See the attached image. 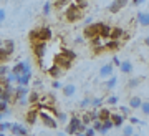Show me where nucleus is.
I'll list each match as a JSON object with an SVG mask.
<instances>
[{
  "mask_svg": "<svg viewBox=\"0 0 149 136\" xmlns=\"http://www.w3.org/2000/svg\"><path fill=\"white\" fill-rule=\"evenodd\" d=\"M55 106L52 108H40V116H38V120L43 123V126H47L50 130H56L58 128V120L55 118Z\"/></svg>",
  "mask_w": 149,
  "mask_h": 136,
  "instance_id": "f257e3e1",
  "label": "nucleus"
},
{
  "mask_svg": "<svg viewBox=\"0 0 149 136\" xmlns=\"http://www.w3.org/2000/svg\"><path fill=\"white\" fill-rule=\"evenodd\" d=\"M63 15H65V20L68 23H74V22H80L85 17V8H81L80 5H76L73 2V4H70L63 10Z\"/></svg>",
  "mask_w": 149,
  "mask_h": 136,
  "instance_id": "f03ea898",
  "label": "nucleus"
},
{
  "mask_svg": "<svg viewBox=\"0 0 149 136\" xmlns=\"http://www.w3.org/2000/svg\"><path fill=\"white\" fill-rule=\"evenodd\" d=\"M53 37V33H52V28L50 27H38V28H33L30 33H28V40L30 43L32 42H37V40H42V42H50Z\"/></svg>",
  "mask_w": 149,
  "mask_h": 136,
  "instance_id": "7ed1b4c3",
  "label": "nucleus"
},
{
  "mask_svg": "<svg viewBox=\"0 0 149 136\" xmlns=\"http://www.w3.org/2000/svg\"><path fill=\"white\" fill-rule=\"evenodd\" d=\"M47 43L48 42H42V40H37V42H32V52L37 58L38 65L43 68V58L47 55Z\"/></svg>",
  "mask_w": 149,
  "mask_h": 136,
  "instance_id": "20e7f679",
  "label": "nucleus"
},
{
  "mask_svg": "<svg viewBox=\"0 0 149 136\" xmlns=\"http://www.w3.org/2000/svg\"><path fill=\"white\" fill-rule=\"evenodd\" d=\"M80 125H81V116L73 115L68 120V125H66V128H65V133H66V135H76Z\"/></svg>",
  "mask_w": 149,
  "mask_h": 136,
  "instance_id": "39448f33",
  "label": "nucleus"
},
{
  "mask_svg": "<svg viewBox=\"0 0 149 136\" xmlns=\"http://www.w3.org/2000/svg\"><path fill=\"white\" fill-rule=\"evenodd\" d=\"M83 37H85V40H88V42H91V40L96 38V37H100V35H98V22L90 23V25H86L85 28H83Z\"/></svg>",
  "mask_w": 149,
  "mask_h": 136,
  "instance_id": "423d86ee",
  "label": "nucleus"
},
{
  "mask_svg": "<svg viewBox=\"0 0 149 136\" xmlns=\"http://www.w3.org/2000/svg\"><path fill=\"white\" fill-rule=\"evenodd\" d=\"M53 63H56V65L61 68V70H65V72H66V70H70V68H71V63H73V60H70L68 57H65L63 53L60 52L58 55L55 57Z\"/></svg>",
  "mask_w": 149,
  "mask_h": 136,
  "instance_id": "0eeeda50",
  "label": "nucleus"
},
{
  "mask_svg": "<svg viewBox=\"0 0 149 136\" xmlns=\"http://www.w3.org/2000/svg\"><path fill=\"white\" fill-rule=\"evenodd\" d=\"M38 116H40V110H38L37 105H32V108L27 111V115H25V120L30 126H33L35 123L38 121Z\"/></svg>",
  "mask_w": 149,
  "mask_h": 136,
  "instance_id": "6e6552de",
  "label": "nucleus"
},
{
  "mask_svg": "<svg viewBox=\"0 0 149 136\" xmlns=\"http://www.w3.org/2000/svg\"><path fill=\"white\" fill-rule=\"evenodd\" d=\"M128 4H129V0H113L111 5L108 7V12L113 13V15L114 13H119L124 7H128Z\"/></svg>",
  "mask_w": 149,
  "mask_h": 136,
  "instance_id": "1a4fd4ad",
  "label": "nucleus"
},
{
  "mask_svg": "<svg viewBox=\"0 0 149 136\" xmlns=\"http://www.w3.org/2000/svg\"><path fill=\"white\" fill-rule=\"evenodd\" d=\"M113 27L106 22H98V35L101 38H109V33H111Z\"/></svg>",
  "mask_w": 149,
  "mask_h": 136,
  "instance_id": "9d476101",
  "label": "nucleus"
},
{
  "mask_svg": "<svg viewBox=\"0 0 149 136\" xmlns=\"http://www.w3.org/2000/svg\"><path fill=\"white\" fill-rule=\"evenodd\" d=\"M116 85H118L116 75H111V76H108V78H106V81H103L101 86H103V90H104L106 93H109V91H113V90H114V86H116Z\"/></svg>",
  "mask_w": 149,
  "mask_h": 136,
  "instance_id": "9b49d317",
  "label": "nucleus"
},
{
  "mask_svg": "<svg viewBox=\"0 0 149 136\" xmlns=\"http://www.w3.org/2000/svg\"><path fill=\"white\" fill-rule=\"evenodd\" d=\"M111 75H114V65H113V63H106V65H103V67L100 68V76H101L103 80H106L108 76H111Z\"/></svg>",
  "mask_w": 149,
  "mask_h": 136,
  "instance_id": "f8f14e48",
  "label": "nucleus"
},
{
  "mask_svg": "<svg viewBox=\"0 0 149 136\" xmlns=\"http://www.w3.org/2000/svg\"><path fill=\"white\" fill-rule=\"evenodd\" d=\"M126 120L128 118L123 115V113H111V121H113V125H114V128H123Z\"/></svg>",
  "mask_w": 149,
  "mask_h": 136,
  "instance_id": "ddd939ff",
  "label": "nucleus"
},
{
  "mask_svg": "<svg viewBox=\"0 0 149 136\" xmlns=\"http://www.w3.org/2000/svg\"><path fill=\"white\" fill-rule=\"evenodd\" d=\"M10 133L13 136H27L28 135V130L23 125H20V123H13V125H12Z\"/></svg>",
  "mask_w": 149,
  "mask_h": 136,
  "instance_id": "4468645a",
  "label": "nucleus"
},
{
  "mask_svg": "<svg viewBox=\"0 0 149 136\" xmlns=\"http://www.w3.org/2000/svg\"><path fill=\"white\" fill-rule=\"evenodd\" d=\"M32 76H33L32 72L22 73V75H18V76H17V81H15V83H17V85H23V86H28V83L32 81Z\"/></svg>",
  "mask_w": 149,
  "mask_h": 136,
  "instance_id": "2eb2a0df",
  "label": "nucleus"
},
{
  "mask_svg": "<svg viewBox=\"0 0 149 136\" xmlns=\"http://www.w3.org/2000/svg\"><path fill=\"white\" fill-rule=\"evenodd\" d=\"M63 72H65V70H61V68L56 65V63H53V65H52V67L47 70L48 76H52V78H60V76L63 75Z\"/></svg>",
  "mask_w": 149,
  "mask_h": 136,
  "instance_id": "dca6fc26",
  "label": "nucleus"
},
{
  "mask_svg": "<svg viewBox=\"0 0 149 136\" xmlns=\"http://www.w3.org/2000/svg\"><path fill=\"white\" fill-rule=\"evenodd\" d=\"M124 33H126V32L123 30L121 27H113L111 33H109V38H113V40H123Z\"/></svg>",
  "mask_w": 149,
  "mask_h": 136,
  "instance_id": "f3484780",
  "label": "nucleus"
},
{
  "mask_svg": "<svg viewBox=\"0 0 149 136\" xmlns=\"http://www.w3.org/2000/svg\"><path fill=\"white\" fill-rule=\"evenodd\" d=\"M121 48V40H113V38H108L106 40V50L108 52H116Z\"/></svg>",
  "mask_w": 149,
  "mask_h": 136,
  "instance_id": "a211bd4d",
  "label": "nucleus"
},
{
  "mask_svg": "<svg viewBox=\"0 0 149 136\" xmlns=\"http://www.w3.org/2000/svg\"><path fill=\"white\" fill-rule=\"evenodd\" d=\"M61 93H63L66 98H70V96H74V93H76V86H74L73 83L63 85V88H61Z\"/></svg>",
  "mask_w": 149,
  "mask_h": 136,
  "instance_id": "6ab92c4d",
  "label": "nucleus"
},
{
  "mask_svg": "<svg viewBox=\"0 0 149 136\" xmlns=\"http://www.w3.org/2000/svg\"><path fill=\"white\" fill-rule=\"evenodd\" d=\"M111 113H113V111L109 110L108 106H101V108L98 110V118H100L101 121H104V120H109V118H111Z\"/></svg>",
  "mask_w": 149,
  "mask_h": 136,
  "instance_id": "aec40b11",
  "label": "nucleus"
},
{
  "mask_svg": "<svg viewBox=\"0 0 149 136\" xmlns=\"http://www.w3.org/2000/svg\"><path fill=\"white\" fill-rule=\"evenodd\" d=\"M138 23L141 27H149V12H138Z\"/></svg>",
  "mask_w": 149,
  "mask_h": 136,
  "instance_id": "412c9836",
  "label": "nucleus"
},
{
  "mask_svg": "<svg viewBox=\"0 0 149 136\" xmlns=\"http://www.w3.org/2000/svg\"><path fill=\"white\" fill-rule=\"evenodd\" d=\"M70 4H73V0H55L53 7H55L58 12H61V10H65V8L70 5Z\"/></svg>",
  "mask_w": 149,
  "mask_h": 136,
  "instance_id": "4be33fe9",
  "label": "nucleus"
},
{
  "mask_svg": "<svg viewBox=\"0 0 149 136\" xmlns=\"http://www.w3.org/2000/svg\"><path fill=\"white\" fill-rule=\"evenodd\" d=\"M114 128V125H113V121H111V118L109 120H104L103 121V125H101V130H100V133L98 135H106L109 130H113Z\"/></svg>",
  "mask_w": 149,
  "mask_h": 136,
  "instance_id": "5701e85b",
  "label": "nucleus"
},
{
  "mask_svg": "<svg viewBox=\"0 0 149 136\" xmlns=\"http://www.w3.org/2000/svg\"><path fill=\"white\" fill-rule=\"evenodd\" d=\"M141 103H143V100H141V96H131L128 101V105L133 108V110H139L141 108Z\"/></svg>",
  "mask_w": 149,
  "mask_h": 136,
  "instance_id": "b1692460",
  "label": "nucleus"
},
{
  "mask_svg": "<svg viewBox=\"0 0 149 136\" xmlns=\"http://www.w3.org/2000/svg\"><path fill=\"white\" fill-rule=\"evenodd\" d=\"M10 58H12V53L2 45V47H0V63H7Z\"/></svg>",
  "mask_w": 149,
  "mask_h": 136,
  "instance_id": "393cba45",
  "label": "nucleus"
},
{
  "mask_svg": "<svg viewBox=\"0 0 149 136\" xmlns=\"http://www.w3.org/2000/svg\"><path fill=\"white\" fill-rule=\"evenodd\" d=\"M119 70H121L124 75H129V73H133V63L131 62H121V65H119Z\"/></svg>",
  "mask_w": 149,
  "mask_h": 136,
  "instance_id": "a878e982",
  "label": "nucleus"
},
{
  "mask_svg": "<svg viewBox=\"0 0 149 136\" xmlns=\"http://www.w3.org/2000/svg\"><path fill=\"white\" fill-rule=\"evenodd\" d=\"M38 101H40V93H38L37 90H32V91L28 93V103H30V105H35Z\"/></svg>",
  "mask_w": 149,
  "mask_h": 136,
  "instance_id": "bb28decb",
  "label": "nucleus"
},
{
  "mask_svg": "<svg viewBox=\"0 0 149 136\" xmlns=\"http://www.w3.org/2000/svg\"><path fill=\"white\" fill-rule=\"evenodd\" d=\"M141 81H143V78L141 76H136V78H129L128 80V88L129 90H136L141 85Z\"/></svg>",
  "mask_w": 149,
  "mask_h": 136,
  "instance_id": "cd10ccee",
  "label": "nucleus"
},
{
  "mask_svg": "<svg viewBox=\"0 0 149 136\" xmlns=\"http://www.w3.org/2000/svg\"><path fill=\"white\" fill-rule=\"evenodd\" d=\"M78 106H80L81 110H88V108H91V98L90 96H85V98L78 103Z\"/></svg>",
  "mask_w": 149,
  "mask_h": 136,
  "instance_id": "c85d7f7f",
  "label": "nucleus"
},
{
  "mask_svg": "<svg viewBox=\"0 0 149 136\" xmlns=\"http://www.w3.org/2000/svg\"><path fill=\"white\" fill-rule=\"evenodd\" d=\"M3 47L13 55V52H15V42H13V40H10V38H8V40H3Z\"/></svg>",
  "mask_w": 149,
  "mask_h": 136,
  "instance_id": "c756f323",
  "label": "nucleus"
},
{
  "mask_svg": "<svg viewBox=\"0 0 149 136\" xmlns=\"http://www.w3.org/2000/svg\"><path fill=\"white\" fill-rule=\"evenodd\" d=\"M104 103H106L108 106H116L118 103H119V98L114 96V95H111V96H108V98L104 100Z\"/></svg>",
  "mask_w": 149,
  "mask_h": 136,
  "instance_id": "7c9ffc66",
  "label": "nucleus"
},
{
  "mask_svg": "<svg viewBox=\"0 0 149 136\" xmlns=\"http://www.w3.org/2000/svg\"><path fill=\"white\" fill-rule=\"evenodd\" d=\"M52 10H53V4H52V2H45V4H43L42 13L47 17V15H50V13H52Z\"/></svg>",
  "mask_w": 149,
  "mask_h": 136,
  "instance_id": "2f4dec72",
  "label": "nucleus"
},
{
  "mask_svg": "<svg viewBox=\"0 0 149 136\" xmlns=\"http://www.w3.org/2000/svg\"><path fill=\"white\" fill-rule=\"evenodd\" d=\"M103 103H104V100L100 98V96H96V98H91V106H93V108H98V110H100V108L103 106Z\"/></svg>",
  "mask_w": 149,
  "mask_h": 136,
  "instance_id": "473e14b6",
  "label": "nucleus"
},
{
  "mask_svg": "<svg viewBox=\"0 0 149 136\" xmlns=\"http://www.w3.org/2000/svg\"><path fill=\"white\" fill-rule=\"evenodd\" d=\"M12 125H13V123H10V121H0V131H2V133H5V131H10L12 130Z\"/></svg>",
  "mask_w": 149,
  "mask_h": 136,
  "instance_id": "72a5a7b5",
  "label": "nucleus"
},
{
  "mask_svg": "<svg viewBox=\"0 0 149 136\" xmlns=\"http://www.w3.org/2000/svg\"><path fill=\"white\" fill-rule=\"evenodd\" d=\"M131 111H133V108H131L129 105H128V106H124V105L119 106V113H123L126 118H129V116H131Z\"/></svg>",
  "mask_w": 149,
  "mask_h": 136,
  "instance_id": "f704fd0d",
  "label": "nucleus"
},
{
  "mask_svg": "<svg viewBox=\"0 0 149 136\" xmlns=\"http://www.w3.org/2000/svg\"><path fill=\"white\" fill-rule=\"evenodd\" d=\"M61 53H63L65 57H68L70 60H74V58H76V52L70 50V48H61Z\"/></svg>",
  "mask_w": 149,
  "mask_h": 136,
  "instance_id": "c9c22d12",
  "label": "nucleus"
},
{
  "mask_svg": "<svg viewBox=\"0 0 149 136\" xmlns=\"http://www.w3.org/2000/svg\"><path fill=\"white\" fill-rule=\"evenodd\" d=\"M123 135H124V136H133V135H134V128H133V125L123 126Z\"/></svg>",
  "mask_w": 149,
  "mask_h": 136,
  "instance_id": "e433bc0d",
  "label": "nucleus"
},
{
  "mask_svg": "<svg viewBox=\"0 0 149 136\" xmlns=\"http://www.w3.org/2000/svg\"><path fill=\"white\" fill-rule=\"evenodd\" d=\"M139 110H141V113H143L144 116H149V101H143Z\"/></svg>",
  "mask_w": 149,
  "mask_h": 136,
  "instance_id": "4c0bfd02",
  "label": "nucleus"
},
{
  "mask_svg": "<svg viewBox=\"0 0 149 136\" xmlns=\"http://www.w3.org/2000/svg\"><path fill=\"white\" fill-rule=\"evenodd\" d=\"M58 118H56V120H58V123H61V125H66V123H68V115H66V113H58Z\"/></svg>",
  "mask_w": 149,
  "mask_h": 136,
  "instance_id": "58836bf2",
  "label": "nucleus"
},
{
  "mask_svg": "<svg viewBox=\"0 0 149 136\" xmlns=\"http://www.w3.org/2000/svg\"><path fill=\"white\" fill-rule=\"evenodd\" d=\"M10 70H12V68L8 67V65H5V63H0V76H5Z\"/></svg>",
  "mask_w": 149,
  "mask_h": 136,
  "instance_id": "ea45409f",
  "label": "nucleus"
},
{
  "mask_svg": "<svg viewBox=\"0 0 149 136\" xmlns=\"http://www.w3.org/2000/svg\"><path fill=\"white\" fill-rule=\"evenodd\" d=\"M101 125H103V121L100 120V118H98V120H95L93 123H91V126H93V128L96 130V133H100V130H101Z\"/></svg>",
  "mask_w": 149,
  "mask_h": 136,
  "instance_id": "a19ab883",
  "label": "nucleus"
},
{
  "mask_svg": "<svg viewBox=\"0 0 149 136\" xmlns=\"http://www.w3.org/2000/svg\"><path fill=\"white\" fill-rule=\"evenodd\" d=\"M95 135H98V133H96V130L90 125V126H88V128L85 130V136H95Z\"/></svg>",
  "mask_w": 149,
  "mask_h": 136,
  "instance_id": "79ce46f5",
  "label": "nucleus"
},
{
  "mask_svg": "<svg viewBox=\"0 0 149 136\" xmlns=\"http://www.w3.org/2000/svg\"><path fill=\"white\" fill-rule=\"evenodd\" d=\"M7 20V10L5 8H0V23H3Z\"/></svg>",
  "mask_w": 149,
  "mask_h": 136,
  "instance_id": "37998d69",
  "label": "nucleus"
},
{
  "mask_svg": "<svg viewBox=\"0 0 149 136\" xmlns=\"http://www.w3.org/2000/svg\"><path fill=\"white\" fill-rule=\"evenodd\" d=\"M74 4L80 5L81 8H86V7H88V0H74Z\"/></svg>",
  "mask_w": 149,
  "mask_h": 136,
  "instance_id": "c03bdc74",
  "label": "nucleus"
},
{
  "mask_svg": "<svg viewBox=\"0 0 149 136\" xmlns=\"http://www.w3.org/2000/svg\"><path fill=\"white\" fill-rule=\"evenodd\" d=\"M129 123H131V125H143V123H141V120H139V118H136V116H129Z\"/></svg>",
  "mask_w": 149,
  "mask_h": 136,
  "instance_id": "a18cd8bd",
  "label": "nucleus"
},
{
  "mask_svg": "<svg viewBox=\"0 0 149 136\" xmlns=\"http://www.w3.org/2000/svg\"><path fill=\"white\" fill-rule=\"evenodd\" d=\"M52 86H53V90H61V88H63L61 81H58V80H55L53 83H52Z\"/></svg>",
  "mask_w": 149,
  "mask_h": 136,
  "instance_id": "49530a36",
  "label": "nucleus"
},
{
  "mask_svg": "<svg viewBox=\"0 0 149 136\" xmlns=\"http://www.w3.org/2000/svg\"><path fill=\"white\" fill-rule=\"evenodd\" d=\"M113 65H114V67H119V65H121V60H119V58L116 57V55H114V57H113Z\"/></svg>",
  "mask_w": 149,
  "mask_h": 136,
  "instance_id": "de8ad7c7",
  "label": "nucleus"
},
{
  "mask_svg": "<svg viewBox=\"0 0 149 136\" xmlns=\"http://www.w3.org/2000/svg\"><path fill=\"white\" fill-rule=\"evenodd\" d=\"M74 43H78V45L85 43V37H76V38H74Z\"/></svg>",
  "mask_w": 149,
  "mask_h": 136,
  "instance_id": "09e8293b",
  "label": "nucleus"
},
{
  "mask_svg": "<svg viewBox=\"0 0 149 136\" xmlns=\"http://www.w3.org/2000/svg\"><path fill=\"white\" fill-rule=\"evenodd\" d=\"M144 2H146V0H133V5L134 7H139V5H143Z\"/></svg>",
  "mask_w": 149,
  "mask_h": 136,
  "instance_id": "8fccbe9b",
  "label": "nucleus"
},
{
  "mask_svg": "<svg viewBox=\"0 0 149 136\" xmlns=\"http://www.w3.org/2000/svg\"><path fill=\"white\" fill-rule=\"evenodd\" d=\"M85 23H86V25L93 23V18H91V17H86V18H85Z\"/></svg>",
  "mask_w": 149,
  "mask_h": 136,
  "instance_id": "3c124183",
  "label": "nucleus"
},
{
  "mask_svg": "<svg viewBox=\"0 0 149 136\" xmlns=\"http://www.w3.org/2000/svg\"><path fill=\"white\" fill-rule=\"evenodd\" d=\"M144 45H146V47H149V37L144 38Z\"/></svg>",
  "mask_w": 149,
  "mask_h": 136,
  "instance_id": "603ef678",
  "label": "nucleus"
},
{
  "mask_svg": "<svg viewBox=\"0 0 149 136\" xmlns=\"http://www.w3.org/2000/svg\"><path fill=\"white\" fill-rule=\"evenodd\" d=\"M2 45H3V40H0V47H2Z\"/></svg>",
  "mask_w": 149,
  "mask_h": 136,
  "instance_id": "864d4df0",
  "label": "nucleus"
}]
</instances>
